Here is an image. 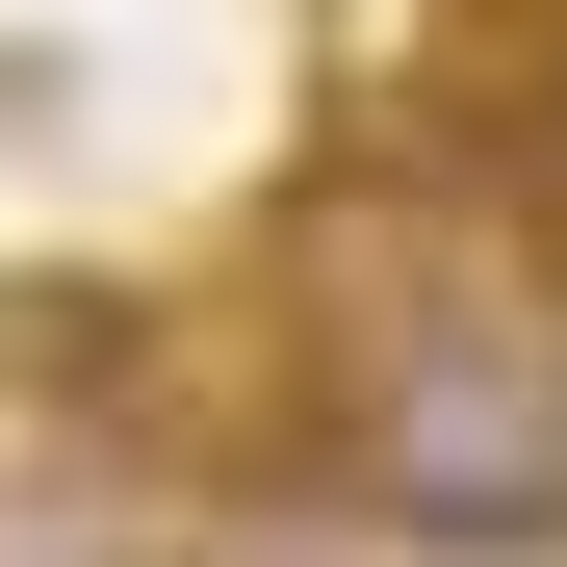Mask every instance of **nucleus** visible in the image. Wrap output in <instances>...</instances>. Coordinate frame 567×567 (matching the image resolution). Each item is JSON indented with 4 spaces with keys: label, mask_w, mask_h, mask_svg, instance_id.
<instances>
[{
    "label": "nucleus",
    "mask_w": 567,
    "mask_h": 567,
    "mask_svg": "<svg viewBox=\"0 0 567 567\" xmlns=\"http://www.w3.org/2000/svg\"><path fill=\"white\" fill-rule=\"evenodd\" d=\"M310 388H336V439H310L336 516H388L439 567H542L567 542V258H439L361 336L310 310Z\"/></svg>",
    "instance_id": "nucleus-1"
},
{
    "label": "nucleus",
    "mask_w": 567,
    "mask_h": 567,
    "mask_svg": "<svg viewBox=\"0 0 567 567\" xmlns=\"http://www.w3.org/2000/svg\"><path fill=\"white\" fill-rule=\"evenodd\" d=\"M542 78H567V27H542Z\"/></svg>",
    "instance_id": "nucleus-2"
}]
</instances>
